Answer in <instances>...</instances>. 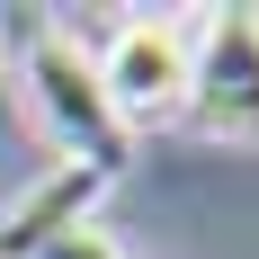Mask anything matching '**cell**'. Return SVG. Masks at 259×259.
<instances>
[{"label":"cell","instance_id":"4","mask_svg":"<svg viewBox=\"0 0 259 259\" xmlns=\"http://www.w3.org/2000/svg\"><path fill=\"white\" fill-rule=\"evenodd\" d=\"M99 188L107 179H90V170H72V161H54L45 179L27 188L18 206L0 214V259H36L54 233H72V224H90V206H99Z\"/></svg>","mask_w":259,"mask_h":259},{"label":"cell","instance_id":"2","mask_svg":"<svg viewBox=\"0 0 259 259\" xmlns=\"http://www.w3.org/2000/svg\"><path fill=\"white\" fill-rule=\"evenodd\" d=\"M99 90H107V107H116L125 134L188 116V27L125 18L116 36H107V54H99Z\"/></svg>","mask_w":259,"mask_h":259},{"label":"cell","instance_id":"3","mask_svg":"<svg viewBox=\"0 0 259 259\" xmlns=\"http://www.w3.org/2000/svg\"><path fill=\"white\" fill-rule=\"evenodd\" d=\"M188 116L206 134H259V9H214L188 36Z\"/></svg>","mask_w":259,"mask_h":259},{"label":"cell","instance_id":"1","mask_svg":"<svg viewBox=\"0 0 259 259\" xmlns=\"http://www.w3.org/2000/svg\"><path fill=\"white\" fill-rule=\"evenodd\" d=\"M18 80H27V107H36V125H45V143L72 170H90V179H116L134 161V134L116 125V107H107L99 90V54H80V36H63V27H18Z\"/></svg>","mask_w":259,"mask_h":259},{"label":"cell","instance_id":"5","mask_svg":"<svg viewBox=\"0 0 259 259\" xmlns=\"http://www.w3.org/2000/svg\"><path fill=\"white\" fill-rule=\"evenodd\" d=\"M36 259H125V250H116V241H107L99 224H72V233H54Z\"/></svg>","mask_w":259,"mask_h":259}]
</instances>
